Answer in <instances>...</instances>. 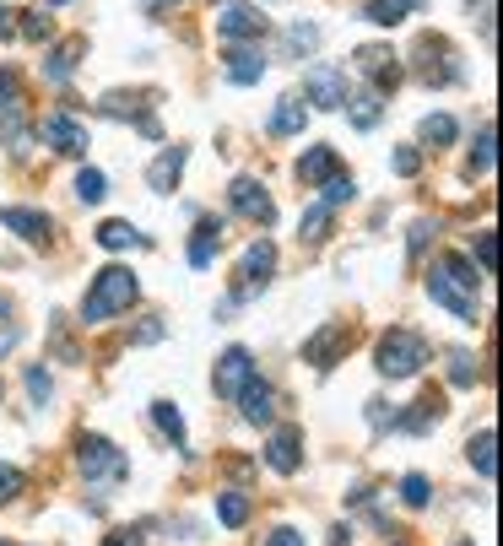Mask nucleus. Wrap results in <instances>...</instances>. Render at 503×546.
Returning a JSON list of instances; mask_svg holds the SVG:
<instances>
[{
	"label": "nucleus",
	"instance_id": "obj_30",
	"mask_svg": "<svg viewBox=\"0 0 503 546\" xmlns=\"http://www.w3.org/2000/svg\"><path fill=\"white\" fill-rule=\"evenodd\" d=\"M401 503H406V509H428V503H433V482L422 471L401 476Z\"/></svg>",
	"mask_w": 503,
	"mask_h": 546
},
{
	"label": "nucleus",
	"instance_id": "obj_11",
	"mask_svg": "<svg viewBox=\"0 0 503 546\" xmlns=\"http://www.w3.org/2000/svg\"><path fill=\"white\" fill-rule=\"evenodd\" d=\"M357 71L374 82V92L385 98V92H395V82H401V65H395V55L385 44H368V49H357Z\"/></svg>",
	"mask_w": 503,
	"mask_h": 546
},
{
	"label": "nucleus",
	"instance_id": "obj_8",
	"mask_svg": "<svg viewBox=\"0 0 503 546\" xmlns=\"http://www.w3.org/2000/svg\"><path fill=\"white\" fill-rule=\"evenodd\" d=\"M266 33V17H260L249 0H228V6L217 11V38L222 44H249V38Z\"/></svg>",
	"mask_w": 503,
	"mask_h": 546
},
{
	"label": "nucleus",
	"instance_id": "obj_31",
	"mask_svg": "<svg viewBox=\"0 0 503 546\" xmlns=\"http://www.w3.org/2000/svg\"><path fill=\"white\" fill-rule=\"evenodd\" d=\"M471 260L482 265V276H493V271H498V233H493V228H482V233H476Z\"/></svg>",
	"mask_w": 503,
	"mask_h": 546
},
{
	"label": "nucleus",
	"instance_id": "obj_50",
	"mask_svg": "<svg viewBox=\"0 0 503 546\" xmlns=\"http://www.w3.org/2000/svg\"><path fill=\"white\" fill-rule=\"evenodd\" d=\"M44 6H65V0H44Z\"/></svg>",
	"mask_w": 503,
	"mask_h": 546
},
{
	"label": "nucleus",
	"instance_id": "obj_5",
	"mask_svg": "<svg viewBox=\"0 0 503 546\" xmlns=\"http://www.w3.org/2000/svg\"><path fill=\"white\" fill-rule=\"evenodd\" d=\"M271 271H276V244L271 238H255V244L244 249V260H238V282L228 292V303H244V298H255V292H266Z\"/></svg>",
	"mask_w": 503,
	"mask_h": 546
},
{
	"label": "nucleus",
	"instance_id": "obj_20",
	"mask_svg": "<svg viewBox=\"0 0 503 546\" xmlns=\"http://www.w3.org/2000/svg\"><path fill=\"white\" fill-rule=\"evenodd\" d=\"M330 173H341L336 146H309V152L298 157V179H303V184H325Z\"/></svg>",
	"mask_w": 503,
	"mask_h": 546
},
{
	"label": "nucleus",
	"instance_id": "obj_23",
	"mask_svg": "<svg viewBox=\"0 0 503 546\" xmlns=\"http://www.w3.org/2000/svg\"><path fill=\"white\" fill-rule=\"evenodd\" d=\"M417 6H422V0H368L363 17H368V22H379V28H395V22H406Z\"/></svg>",
	"mask_w": 503,
	"mask_h": 546
},
{
	"label": "nucleus",
	"instance_id": "obj_51",
	"mask_svg": "<svg viewBox=\"0 0 503 546\" xmlns=\"http://www.w3.org/2000/svg\"><path fill=\"white\" fill-rule=\"evenodd\" d=\"M0 546H17V541H0Z\"/></svg>",
	"mask_w": 503,
	"mask_h": 546
},
{
	"label": "nucleus",
	"instance_id": "obj_12",
	"mask_svg": "<svg viewBox=\"0 0 503 546\" xmlns=\"http://www.w3.org/2000/svg\"><path fill=\"white\" fill-rule=\"evenodd\" d=\"M352 346L347 336V325H325V330H314L309 341H303V363H314V368H336V357Z\"/></svg>",
	"mask_w": 503,
	"mask_h": 546
},
{
	"label": "nucleus",
	"instance_id": "obj_49",
	"mask_svg": "<svg viewBox=\"0 0 503 546\" xmlns=\"http://www.w3.org/2000/svg\"><path fill=\"white\" fill-rule=\"evenodd\" d=\"M152 6H179V0H152Z\"/></svg>",
	"mask_w": 503,
	"mask_h": 546
},
{
	"label": "nucleus",
	"instance_id": "obj_3",
	"mask_svg": "<svg viewBox=\"0 0 503 546\" xmlns=\"http://www.w3.org/2000/svg\"><path fill=\"white\" fill-rule=\"evenodd\" d=\"M422 363H428V341H422L417 330H406V325L385 330L379 346H374V368L385 379H412V374H422Z\"/></svg>",
	"mask_w": 503,
	"mask_h": 546
},
{
	"label": "nucleus",
	"instance_id": "obj_19",
	"mask_svg": "<svg viewBox=\"0 0 503 546\" xmlns=\"http://www.w3.org/2000/svg\"><path fill=\"white\" fill-rule=\"evenodd\" d=\"M82 38H65V44L55 49V55H49L44 60V76H49V82H55V87H65V82H71V76H76V65H82Z\"/></svg>",
	"mask_w": 503,
	"mask_h": 546
},
{
	"label": "nucleus",
	"instance_id": "obj_1",
	"mask_svg": "<svg viewBox=\"0 0 503 546\" xmlns=\"http://www.w3.org/2000/svg\"><path fill=\"white\" fill-rule=\"evenodd\" d=\"M476 282H482V276H476V265L466 255H444V260H433V271H428V298L455 314L460 325H476V319H482Z\"/></svg>",
	"mask_w": 503,
	"mask_h": 546
},
{
	"label": "nucleus",
	"instance_id": "obj_14",
	"mask_svg": "<svg viewBox=\"0 0 503 546\" xmlns=\"http://www.w3.org/2000/svg\"><path fill=\"white\" fill-rule=\"evenodd\" d=\"M266 465H271L276 476H298V465H303V433L298 428H276L271 444H266Z\"/></svg>",
	"mask_w": 503,
	"mask_h": 546
},
{
	"label": "nucleus",
	"instance_id": "obj_7",
	"mask_svg": "<svg viewBox=\"0 0 503 546\" xmlns=\"http://www.w3.org/2000/svg\"><path fill=\"white\" fill-rule=\"evenodd\" d=\"M228 206L238 211V217H249L255 228H271V222H276V201H271V190H266L260 179H249V173H244V179H233Z\"/></svg>",
	"mask_w": 503,
	"mask_h": 546
},
{
	"label": "nucleus",
	"instance_id": "obj_34",
	"mask_svg": "<svg viewBox=\"0 0 503 546\" xmlns=\"http://www.w3.org/2000/svg\"><path fill=\"white\" fill-rule=\"evenodd\" d=\"M17 33H22V38H33V44H44V38L55 33V17H44V6H33V11H22Z\"/></svg>",
	"mask_w": 503,
	"mask_h": 546
},
{
	"label": "nucleus",
	"instance_id": "obj_27",
	"mask_svg": "<svg viewBox=\"0 0 503 546\" xmlns=\"http://www.w3.org/2000/svg\"><path fill=\"white\" fill-rule=\"evenodd\" d=\"M493 444H498V438H493V428H482V433H476L471 444H466V455H471V465H476V471H482V482H493V471H498Z\"/></svg>",
	"mask_w": 503,
	"mask_h": 546
},
{
	"label": "nucleus",
	"instance_id": "obj_35",
	"mask_svg": "<svg viewBox=\"0 0 503 546\" xmlns=\"http://www.w3.org/2000/svg\"><path fill=\"white\" fill-rule=\"evenodd\" d=\"M0 136H6V146H11V152H28L33 130L22 125V114H17V109H6V119H0Z\"/></svg>",
	"mask_w": 503,
	"mask_h": 546
},
{
	"label": "nucleus",
	"instance_id": "obj_2",
	"mask_svg": "<svg viewBox=\"0 0 503 546\" xmlns=\"http://www.w3.org/2000/svg\"><path fill=\"white\" fill-rule=\"evenodd\" d=\"M136 298H141L136 271H130V265H103V271L92 276L87 298H82V325H103V319L125 314Z\"/></svg>",
	"mask_w": 503,
	"mask_h": 546
},
{
	"label": "nucleus",
	"instance_id": "obj_21",
	"mask_svg": "<svg viewBox=\"0 0 503 546\" xmlns=\"http://www.w3.org/2000/svg\"><path fill=\"white\" fill-rule=\"evenodd\" d=\"M184 157H190V152H184V146H168V152H163V157H157V163L147 168V184H152L157 195H168V190H174V184H179V173H184Z\"/></svg>",
	"mask_w": 503,
	"mask_h": 546
},
{
	"label": "nucleus",
	"instance_id": "obj_33",
	"mask_svg": "<svg viewBox=\"0 0 503 546\" xmlns=\"http://www.w3.org/2000/svg\"><path fill=\"white\" fill-rule=\"evenodd\" d=\"M103 195H109V179H103L98 168H82L76 173V201H87V206H98Z\"/></svg>",
	"mask_w": 503,
	"mask_h": 546
},
{
	"label": "nucleus",
	"instance_id": "obj_17",
	"mask_svg": "<svg viewBox=\"0 0 503 546\" xmlns=\"http://www.w3.org/2000/svg\"><path fill=\"white\" fill-rule=\"evenodd\" d=\"M303 125H309V109H303L298 98H276V109L266 119V136L287 141V136H303Z\"/></svg>",
	"mask_w": 503,
	"mask_h": 546
},
{
	"label": "nucleus",
	"instance_id": "obj_32",
	"mask_svg": "<svg viewBox=\"0 0 503 546\" xmlns=\"http://www.w3.org/2000/svg\"><path fill=\"white\" fill-rule=\"evenodd\" d=\"M471 173H493V119H487L482 130H476V146H471Z\"/></svg>",
	"mask_w": 503,
	"mask_h": 546
},
{
	"label": "nucleus",
	"instance_id": "obj_45",
	"mask_svg": "<svg viewBox=\"0 0 503 546\" xmlns=\"http://www.w3.org/2000/svg\"><path fill=\"white\" fill-rule=\"evenodd\" d=\"M103 546H147L141 530H114V536H103Z\"/></svg>",
	"mask_w": 503,
	"mask_h": 546
},
{
	"label": "nucleus",
	"instance_id": "obj_15",
	"mask_svg": "<svg viewBox=\"0 0 503 546\" xmlns=\"http://www.w3.org/2000/svg\"><path fill=\"white\" fill-rule=\"evenodd\" d=\"M238 411H244V422H255V428H271L276 422V390L266 379H249L244 390H238Z\"/></svg>",
	"mask_w": 503,
	"mask_h": 546
},
{
	"label": "nucleus",
	"instance_id": "obj_48",
	"mask_svg": "<svg viewBox=\"0 0 503 546\" xmlns=\"http://www.w3.org/2000/svg\"><path fill=\"white\" fill-rule=\"evenodd\" d=\"M11 346H17V325H6V330H0V352H11Z\"/></svg>",
	"mask_w": 503,
	"mask_h": 546
},
{
	"label": "nucleus",
	"instance_id": "obj_18",
	"mask_svg": "<svg viewBox=\"0 0 503 546\" xmlns=\"http://www.w3.org/2000/svg\"><path fill=\"white\" fill-rule=\"evenodd\" d=\"M217 249H222V222L201 217V222H195V233H190V265H195V271H206V265L217 260Z\"/></svg>",
	"mask_w": 503,
	"mask_h": 546
},
{
	"label": "nucleus",
	"instance_id": "obj_47",
	"mask_svg": "<svg viewBox=\"0 0 503 546\" xmlns=\"http://www.w3.org/2000/svg\"><path fill=\"white\" fill-rule=\"evenodd\" d=\"M11 17H17V11H11V6H0V38H11V33H17V22H11Z\"/></svg>",
	"mask_w": 503,
	"mask_h": 546
},
{
	"label": "nucleus",
	"instance_id": "obj_29",
	"mask_svg": "<svg viewBox=\"0 0 503 546\" xmlns=\"http://www.w3.org/2000/svg\"><path fill=\"white\" fill-rule=\"evenodd\" d=\"M217 519H222V525H228V530H238V525H244V519H249V498H244V492H238V487L217 492Z\"/></svg>",
	"mask_w": 503,
	"mask_h": 546
},
{
	"label": "nucleus",
	"instance_id": "obj_6",
	"mask_svg": "<svg viewBox=\"0 0 503 546\" xmlns=\"http://www.w3.org/2000/svg\"><path fill=\"white\" fill-rule=\"evenodd\" d=\"M303 92H309L314 109H347V71L341 65H309L303 71Z\"/></svg>",
	"mask_w": 503,
	"mask_h": 546
},
{
	"label": "nucleus",
	"instance_id": "obj_24",
	"mask_svg": "<svg viewBox=\"0 0 503 546\" xmlns=\"http://www.w3.org/2000/svg\"><path fill=\"white\" fill-rule=\"evenodd\" d=\"M330 222H336V211H330L325 201H314V206L298 217V238H309V244H325V238H330Z\"/></svg>",
	"mask_w": 503,
	"mask_h": 546
},
{
	"label": "nucleus",
	"instance_id": "obj_13",
	"mask_svg": "<svg viewBox=\"0 0 503 546\" xmlns=\"http://www.w3.org/2000/svg\"><path fill=\"white\" fill-rule=\"evenodd\" d=\"M38 136H44V146H55V152H65V157H82L87 152V130L76 125L71 114H49L44 125H38Z\"/></svg>",
	"mask_w": 503,
	"mask_h": 546
},
{
	"label": "nucleus",
	"instance_id": "obj_43",
	"mask_svg": "<svg viewBox=\"0 0 503 546\" xmlns=\"http://www.w3.org/2000/svg\"><path fill=\"white\" fill-rule=\"evenodd\" d=\"M22 103V87H17V71H0V109H17Z\"/></svg>",
	"mask_w": 503,
	"mask_h": 546
},
{
	"label": "nucleus",
	"instance_id": "obj_9",
	"mask_svg": "<svg viewBox=\"0 0 503 546\" xmlns=\"http://www.w3.org/2000/svg\"><path fill=\"white\" fill-rule=\"evenodd\" d=\"M255 379V363H249L244 346H228V352L217 357V374H211V390L222 395V401H238V390Z\"/></svg>",
	"mask_w": 503,
	"mask_h": 546
},
{
	"label": "nucleus",
	"instance_id": "obj_25",
	"mask_svg": "<svg viewBox=\"0 0 503 546\" xmlns=\"http://www.w3.org/2000/svg\"><path fill=\"white\" fill-rule=\"evenodd\" d=\"M152 422H157V433H163L168 444L184 449V417H179L174 401H152Z\"/></svg>",
	"mask_w": 503,
	"mask_h": 546
},
{
	"label": "nucleus",
	"instance_id": "obj_28",
	"mask_svg": "<svg viewBox=\"0 0 503 546\" xmlns=\"http://www.w3.org/2000/svg\"><path fill=\"white\" fill-rule=\"evenodd\" d=\"M417 136H422V146H433V152H439V146H449V141L460 136V125H455L449 114H428V119H422V130H417Z\"/></svg>",
	"mask_w": 503,
	"mask_h": 546
},
{
	"label": "nucleus",
	"instance_id": "obj_41",
	"mask_svg": "<svg viewBox=\"0 0 503 546\" xmlns=\"http://www.w3.org/2000/svg\"><path fill=\"white\" fill-rule=\"evenodd\" d=\"M22 487H28V476H22L17 465H0V503H11Z\"/></svg>",
	"mask_w": 503,
	"mask_h": 546
},
{
	"label": "nucleus",
	"instance_id": "obj_26",
	"mask_svg": "<svg viewBox=\"0 0 503 546\" xmlns=\"http://www.w3.org/2000/svg\"><path fill=\"white\" fill-rule=\"evenodd\" d=\"M347 103H352V125H357V130H374V125H379V114H385V98H379L374 87L357 92V98H347Z\"/></svg>",
	"mask_w": 503,
	"mask_h": 546
},
{
	"label": "nucleus",
	"instance_id": "obj_22",
	"mask_svg": "<svg viewBox=\"0 0 503 546\" xmlns=\"http://www.w3.org/2000/svg\"><path fill=\"white\" fill-rule=\"evenodd\" d=\"M92 238H98V249H109V255H125V249H136V244H147V238H141L136 228H130V222H103V228L98 233H92Z\"/></svg>",
	"mask_w": 503,
	"mask_h": 546
},
{
	"label": "nucleus",
	"instance_id": "obj_39",
	"mask_svg": "<svg viewBox=\"0 0 503 546\" xmlns=\"http://www.w3.org/2000/svg\"><path fill=\"white\" fill-rule=\"evenodd\" d=\"M28 395H33V406H49V401H55V379H49L38 363L28 368Z\"/></svg>",
	"mask_w": 503,
	"mask_h": 546
},
{
	"label": "nucleus",
	"instance_id": "obj_42",
	"mask_svg": "<svg viewBox=\"0 0 503 546\" xmlns=\"http://www.w3.org/2000/svg\"><path fill=\"white\" fill-rule=\"evenodd\" d=\"M390 168H395V173H401V179H412V173L422 168V152H417V146H401V152H395V157H390Z\"/></svg>",
	"mask_w": 503,
	"mask_h": 546
},
{
	"label": "nucleus",
	"instance_id": "obj_44",
	"mask_svg": "<svg viewBox=\"0 0 503 546\" xmlns=\"http://www.w3.org/2000/svg\"><path fill=\"white\" fill-rule=\"evenodd\" d=\"M136 346H152V341H163V319H147V325H136V336H130Z\"/></svg>",
	"mask_w": 503,
	"mask_h": 546
},
{
	"label": "nucleus",
	"instance_id": "obj_10",
	"mask_svg": "<svg viewBox=\"0 0 503 546\" xmlns=\"http://www.w3.org/2000/svg\"><path fill=\"white\" fill-rule=\"evenodd\" d=\"M0 228H6V233H17L22 244H49L55 222H49L44 211H33V206H0Z\"/></svg>",
	"mask_w": 503,
	"mask_h": 546
},
{
	"label": "nucleus",
	"instance_id": "obj_4",
	"mask_svg": "<svg viewBox=\"0 0 503 546\" xmlns=\"http://www.w3.org/2000/svg\"><path fill=\"white\" fill-rule=\"evenodd\" d=\"M76 471H82L92 487H119V482L130 476V460L119 455V449L109 444V438L82 433V444H76Z\"/></svg>",
	"mask_w": 503,
	"mask_h": 546
},
{
	"label": "nucleus",
	"instance_id": "obj_16",
	"mask_svg": "<svg viewBox=\"0 0 503 546\" xmlns=\"http://www.w3.org/2000/svg\"><path fill=\"white\" fill-rule=\"evenodd\" d=\"M228 82H238V87H255L260 76H266V55L260 49H249V44H228Z\"/></svg>",
	"mask_w": 503,
	"mask_h": 546
},
{
	"label": "nucleus",
	"instance_id": "obj_38",
	"mask_svg": "<svg viewBox=\"0 0 503 546\" xmlns=\"http://www.w3.org/2000/svg\"><path fill=\"white\" fill-rule=\"evenodd\" d=\"M449 384H455V390H471L476 384V363H471V352H449Z\"/></svg>",
	"mask_w": 503,
	"mask_h": 546
},
{
	"label": "nucleus",
	"instance_id": "obj_46",
	"mask_svg": "<svg viewBox=\"0 0 503 546\" xmlns=\"http://www.w3.org/2000/svg\"><path fill=\"white\" fill-rule=\"evenodd\" d=\"M266 546H303V536H298V530H293V525H276Z\"/></svg>",
	"mask_w": 503,
	"mask_h": 546
},
{
	"label": "nucleus",
	"instance_id": "obj_36",
	"mask_svg": "<svg viewBox=\"0 0 503 546\" xmlns=\"http://www.w3.org/2000/svg\"><path fill=\"white\" fill-rule=\"evenodd\" d=\"M282 44H287V55H309V49L320 44V28H314V22H293Z\"/></svg>",
	"mask_w": 503,
	"mask_h": 546
},
{
	"label": "nucleus",
	"instance_id": "obj_40",
	"mask_svg": "<svg viewBox=\"0 0 503 546\" xmlns=\"http://www.w3.org/2000/svg\"><path fill=\"white\" fill-rule=\"evenodd\" d=\"M433 233H439V228H433L428 217H417V222H412V238H406V249H412V260H422V255H428V238H433Z\"/></svg>",
	"mask_w": 503,
	"mask_h": 546
},
{
	"label": "nucleus",
	"instance_id": "obj_37",
	"mask_svg": "<svg viewBox=\"0 0 503 546\" xmlns=\"http://www.w3.org/2000/svg\"><path fill=\"white\" fill-rule=\"evenodd\" d=\"M320 190H325V206L336 211V206H347L352 195H357V184H352V173H330V179L320 184Z\"/></svg>",
	"mask_w": 503,
	"mask_h": 546
}]
</instances>
